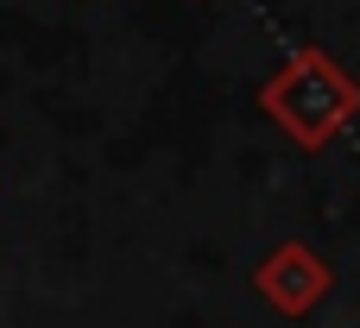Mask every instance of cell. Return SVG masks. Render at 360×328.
Returning <instances> with one entry per match:
<instances>
[{
  "label": "cell",
  "instance_id": "1",
  "mask_svg": "<svg viewBox=\"0 0 360 328\" xmlns=\"http://www.w3.org/2000/svg\"><path fill=\"white\" fill-rule=\"evenodd\" d=\"M323 291H329V265L310 247H285V253H272L259 265V297L272 310H285V316H304Z\"/></svg>",
  "mask_w": 360,
  "mask_h": 328
}]
</instances>
